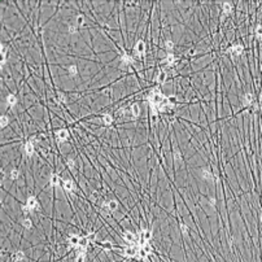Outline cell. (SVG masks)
Wrapping results in <instances>:
<instances>
[{"instance_id": "4", "label": "cell", "mask_w": 262, "mask_h": 262, "mask_svg": "<svg viewBox=\"0 0 262 262\" xmlns=\"http://www.w3.org/2000/svg\"><path fill=\"white\" fill-rule=\"evenodd\" d=\"M243 51H244V48H243L241 44H234L232 47H230V48L227 49L228 53L235 55V56H239V55H241Z\"/></svg>"}, {"instance_id": "10", "label": "cell", "mask_w": 262, "mask_h": 262, "mask_svg": "<svg viewBox=\"0 0 262 262\" xmlns=\"http://www.w3.org/2000/svg\"><path fill=\"white\" fill-rule=\"evenodd\" d=\"M152 239V231L151 230H143L140 232V240H144V241H149Z\"/></svg>"}, {"instance_id": "16", "label": "cell", "mask_w": 262, "mask_h": 262, "mask_svg": "<svg viewBox=\"0 0 262 262\" xmlns=\"http://www.w3.org/2000/svg\"><path fill=\"white\" fill-rule=\"evenodd\" d=\"M7 104H8L9 107H14V105L17 104V97H16L13 93L8 95V96H7Z\"/></svg>"}, {"instance_id": "1", "label": "cell", "mask_w": 262, "mask_h": 262, "mask_svg": "<svg viewBox=\"0 0 262 262\" xmlns=\"http://www.w3.org/2000/svg\"><path fill=\"white\" fill-rule=\"evenodd\" d=\"M138 251H139V247H136V245H130V247H127V248H125L123 251H122V254H123L125 257H127V258H133V257L138 256Z\"/></svg>"}, {"instance_id": "37", "label": "cell", "mask_w": 262, "mask_h": 262, "mask_svg": "<svg viewBox=\"0 0 262 262\" xmlns=\"http://www.w3.org/2000/svg\"><path fill=\"white\" fill-rule=\"evenodd\" d=\"M21 210H22V213H23V214H29V213H30V209H29V206L26 205V204H25V205H22V206H21Z\"/></svg>"}, {"instance_id": "3", "label": "cell", "mask_w": 262, "mask_h": 262, "mask_svg": "<svg viewBox=\"0 0 262 262\" xmlns=\"http://www.w3.org/2000/svg\"><path fill=\"white\" fill-rule=\"evenodd\" d=\"M145 52V43L143 40H138L136 44L134 45V55L136 56H141V55Z\"/></svg>"}, {"instance_id": "8", "label": "cell", "mask_w": 262, "mask_h": 262, "mask_svg": "<svg viewBox=\"0 0 262 262\" xmlns=\"http://www.w3.org/2000/svg\"><path fill=\"white\" fill-rule=\"evenodd\" d=\"M23 151H25L26 156H29V157L34 155V144H33V141H27L25 144V147H23Z\"/></svg>"}, {"instance_id": "11", "label": "cell", "mask_w": 262, "mask_h": 262, "mask_svg": "<svg viewBox=\"0 0 262 262\" xmlns=\"http://www.w3.org/2000/svg\"><path fill=\"white\" fill-rule=\"evenodd\" d=\"M60 182H61V179H60V177L57 174H51V177H49V184H51L52 187H57L60 184Z\"/></svg>"}, {"instance_id": "36", "label": "cell", "mask_w": 262, "mask_h": 262, "mask_svg": "<svg viewBox=\"0 0 262 262\" xmlns=\"http://www.w3.org/2000/svg\"><path fill=\"white\" fill-rule=\"evenodd\" d=\"M256 35L258 39H262V25H258L256 27Z\"/></svg>"}, {"instance_id": "22", "label": "cell", "mask_w": 262, "mask_h": 262, "mask_svg": "<svg viewBox=\"0 0 262 262\" xmlns=\"http://www.w3.org/2000/svg\"><path fill=\"white\" fill-rule=\"evenodd\" d=\"M23 258H25V254H23V252H21V251H17L16 253L13 254V261L14 262L23 261Z\"/></svg>"}, {"instance_id": "6", "label": "cell", "mask_w": 262, "mask_h": 262, "mask_svg": "<svg viewBox=\"0 0 262 262\" xmlns=\"http://www.w3.org/2000/svg\"><path fill=\"white\" fill-rule=\"evenodd\" d=\"M122 237H123V241L129 243V244H133V243H135V239H136V236L131 231H125L123 235H122Z\"/></svg>"}, {"instance_id": "32", "label": "cell", "mask_w": 262, "mask_h": 262, "mask_svg": "<svg viewBox=\"0 0 262 262\" xmlns=\"http://www.w3.org/2000/svg\"><path fill=\"white\" fill-rule=\"evenodd\" d=\"M173 157H174V160L177 161V162H181L182 161V153L179 149H175L174 153H173Z\"/></svg>"}, {"instance_id": "18", "label": "cell", "mask_w": 262, "mask_h": 262, "mask_svg": "<svg viewBox=\"0 0 262 262\" xmlns=\"http://www.w3.org/2000/svg\"><path fill=\"white\" fill-rule=\"evenodd\" d=\"M201 178H203V179H205V181H210L211 178H213V174L210 173V170L203 169V170H201Z\"/></svg>"}, {"instance_id": "29", "label": "cell", "mask_w": 262, "mask_h": 262, "mask_svg": "<svg viewBox=\"0 0 262 262\" xmlns=\"http://www.w3.org/2000/svg\"><path fill=\"white\" fill-rule=\"evenodd\" d=\"M165 49H166L169 53H171V51L174 49V43L171 40H165Z\"/></svg>"}, {"instance_id": "20", "label": "cell", "mask_w": 262, "mask_h": 262, "mask_svg": "<svg viewBox=\"0 0 262 262\" xmlns=\"http://www.w3.org/2000/svg\"><path fill=\"white\" fill-rule=\"evenodd\" d=\"M88 241H90V240L87 239V236H85V237H81V241H79L78 248L81 249V251H85V249H86V247H87V245H88Z\"/></svg>"}, {"instance_id": "38", "label": "cell", "mask_w": 262, "mask_h": 262, "mask_svg": "<svg viewBox=\"0 0 262 262\" xmlns=\"http://www.w3.org/2000/svg\"><path fill=\"white\" fill-rule=\"evenodd\" d=\"M69 33H70V34H74V33H77V30H78V27H77L75 25H70L69 26Z\"/></svg>"}, {"instance_id": "33", "label": "cell", "mask_w": 262, "mask_h": 262, "mask_svg": "<svg viewBox=\"0 0 262 262\" xmlns=\"http://www.w3.org/2000/svg\"><path fill=\"white\" fill-rule=\"evenodd\" d=\"M181 231H182V234H183L184 236H188L189 235V228L187 227L184 223H181Z\"/></svg>"}, {"instance_id": "21", "label": "cell", "mask_w": 262, "mask_h": 262, "mask_svg": "<svg viewBox=\"0 0 262 262\" xmlns=\"http://www.w3.org/2000/svg\"><path fill=\"white\" fill-rule=\"evenodd\" d=\"M21 225H22L23 228H27V230H30V228L33 227V221H31L30 218H23V219L21 221Z\"/></svg>"}, {"instance_id": "30", "label": "cell", "mask_w": 262, "mask_h": 262, "mask_svg": "<svg viewBox=\"0 0 262 262\" xmlns=\"http://www.w3.org/2000/svg\"><path fill=\"white\" fill-rule=\"evenodd\" d=\"M18 175H20V171H18L17 169H12L11 171H9V178H11L12 181H16L18 178Z\"/></svg>"}, {"instance_id": "2", "label": "cell", "mask_w": 262, "mask_h": 262, "mask_svg": "<svg viewBox=\"0 0 262 262\" xmlns=\"http://www.w3.org/2000/svg\"><path fill=\"white\" fill-rule=\"evenodd\" d=\"M56 138L59 143H65L69 139V131L66 129H60L56 131Z\"/></svg>"}, {"instance_id": "23", "label": "cell", "mask_w": 262, "mask_h": 262, "mask_svg": "<svg viewBox=\"0 0 262 262\" xmlns=\"http://www.w3.org/2000/svg\"><path fill=\"white\" fill-rule=\"evenodd\" d=\"M68 73L70 77H77L78 75V68H77V65H70L68 68Z\"/></svg>"}, {"instance_id": "13", "label": "cell", "mask_w": 262, "mask_h": 262, "mask_svg": "<svg viewBox=\"0 0 262 262\" xmlns=\"http://www.w3.org/2000/svg\"><path fill=\"white\" fill-rule=\"evenodd\" d=\"M121 60L125 65H133L134 64V59L131 55H127V53H122L121 56Z\"/></svg>"}, {"instance_id": "5", "label": "cell", "mask_w": 262, "mask_h": 262, "mask_svg": "<svg viewBox=\"0 0 262 262\" xmlns=\"http://www.w3.org/2000/svg\"><path fill=\"white\" fill-rule=\"evenodd\" d=\"M26 205L29 206V209H30V210H35V209L39 208L38 200H37V197H34V196H30V197L26 200Z\"/></svg>"}, {"instance_id": "35", "label": "cell", "mask_w": 262, "mask_h": 262, "mask_svg": "<svg viewBox=\"0 0 262 262\" xmlns=\"http://www.w3.org/2000/svg\"><path fill=\"white\" fill-rule=\"evenodd\" d=\"M66 165H68L69 169H74V167H75V160H73V158H68Z\"/></svg>"}, {"instance_id": "12", "label": "cell", "mask_w": 262, "mask_h": 262, "mask_svg": "<svg viewBox=\"0 0 262 262\" xmlns=\"http://www.w3.org/2000/svg\"><path fill=\"white\" fill-rule=\"evenodd\" d=\"M73 186H74V183H73V181H70V179H66V181L64 179V182H62V188H64L66 192L73 191Z\"/></svg>"}, {"instance_id": "19", "label": "cell", "mask_w": 262, "mask_h": 262, "mask_svg": "<svg viewBox=\"0 0 262 262\" xmlns=\"http://www.w3.org/2000/svg\"><path fill=\"white\" fill-rule=\"evenodd\" d=\"M101 119H103V123L107 125V126L113 123V116H110V114H103Z\"/></svg>"}, {"instance_id": "39", "label": "cell", "mask_w": 262, "mask_h": 262, "mask_svg": "<svg viewBox=\"0 0 262 262\" xmlns=\"http://www.w3.org/2000/svg\"><path fill=\"white\" fill-rule=\"evenodd\" d=\"M208 204H209V205H211V206H214L215 205V199L214 197L208 199Z\"/></svg>"}, {"instance_id": "25", "label": "cell", "mask_w": 262, "mask_h": 262, "mask_svg": "<svg viewBox=\"0 0 262 262\" xmlns=\"http://www.w3.org/2000/svg\"><path fill=\"white\" fill-rule=\"evenodd\" d=\"M166 73L165 71H158L157 77H156V82H158V83H163V82L166 81Z\"/></svg>"}, {"instance_id": "26", "label": "cell", "mask_w": 262, "mask_h": 262, "mask_svg": "<svg viewBox=\"0 0 262 262\" xmlns=\"http://www.w3.org/2000/svg\"><path fill=\"white\" fill-rule=\"evenodd\" d=\"M74 262H86V253L83 251H81L74 258Z\"/></svg>"}, {"instance_id": "34", "label": "cell", "mask_w": 262, "mask_h": 262, "mask_svg": "<svg viewBox=\"0 0 262 262\" xmlns=\"http://www.w3.org/2000/svg\"><path fill=\"white\" fill-rule=\"evenodd\" d=\"M57 97H59V100L62 103V104H65V103L68 101V97H66V95H65L64 92H57Z\"/></svg>"}, {"instance_id": "24", "label": "cell", "mask_w": 262, "mask_h": 262, "mask_svg": "<svg viewBox=\"0 0 262 262\" xmlns=\"http://www.w3.org/2000/svg\"><path fill=\"white\" fill-rule=\"evenodd\" d=\"M74 25L77 26V27H82V26L85 25V17L82 16V14H78L75 17V23Z\"/></svg>"}, {"instance_id": "27", "label": "cell", "mask_w": 262, "mask_h": 262, "mask_svg": "<svg viewBox=\"0 0 262 262\" xmlns=\"http://www.w3.org/2000/svg\"><path fill=\"white\" fill-rule=\"evenodd\" d=\"M131 113H133L134 117H139L140 116V107H139L138 104H134L133 107H131Z\"/></svg>"}, {"instance_id": "28", "label": "cell", "mask_w": 262, "mask_h": 262, "mask_svg": "<svg viewBox=\"0 0 262 262\" xmlns=\"http://www.w3.org/2000/svg\"><path fill=\"white\" fill-rule=\"evenodd\" d=\"M108 205H109V210L110 211H116L117 209H118V203H117L116 200H110L109 203H108Z\"/></svg>"}, {"instance_id": "9", "label": "cell", "mask_w": 262, "mask_h": 262, "mask_svg": "<svg viewBox=\"0 0 262 262\" xmlns=\"http://www.w3.org/2000/svg\"><path fill=\"white\" fill-rule=\"evenodd\" d=\"M253 104V95L252 93H245L243 97V105L244 107H251Z\"/></svg>"}, {"instance_id": "15", "label": "cell", "mask_w": 262, "mask_h": 262, "mask_svg": "<svg viewBox=\"0 0 262 262\" xmlns=\"http://www.w3.org/2000/svg\"><path fill=\"white\" fill-rule=\"evenodd\" d=\"M222 11H223V14H225V16H228V14L231 13V11H232L231 3H228V1H225V3L222 4Z\"/></svg>"}, {"instance_id": "14", "label": "cell", "mask_w": 262, "mask_h": 262, "mask_svg": "<svg viewBox=\"0 0 262 262\" xmlns=\"http://www.w3.org/2000/svg\"><path fill=\"white\" fill-rule=\"evenodd\" d=\"M174 61H175V56L173 53H167L166 55V57L162 60V64H166V65H169V66H171L173 64H174Z\"/></svg>"}, {"instance_id": "7", "label": "cell", "mask_w": 262, "mask_h": 262, "mask_svg": "<svg viewBox=\"0 0 262 262\" xmlns=\"http://www.w3.org/2000/svg\"><path fill=\"white\" fill-rule=\"evenodd\" d=\"M79 241H81V237H79L78 235H71V236L69 237V247H71V248H78Z\"/></svg>"}, {"instance_id": "31", "label": "cell", "mask_w": 262, "mask_h": 262, "mask_svg": "<svg viewBox=\"0 0 262 262\" xmlns=\"http://www.w3.org/2000/svg\"><path fill=\"white\" fill-rule=\"evenodd\" d=\"M9 123V119H8V116H1L0 117V126L1 127H7Z\"/></svg>"}, {"instance_id": "17", "label": "cell", "mask_w": 262, "mask_h": 262, "mask_svg": "<svg viewBox=\"0 0 262 262\" xmlns=\"http://www.w3.org/2000/svg\"><path fill=\"white\" fill-rule=\"evenodd\" d=\"M0 52H1V65H4L7 61V57H8V48H7L5 45H1Z\"/></svg>"}]
</instances>
